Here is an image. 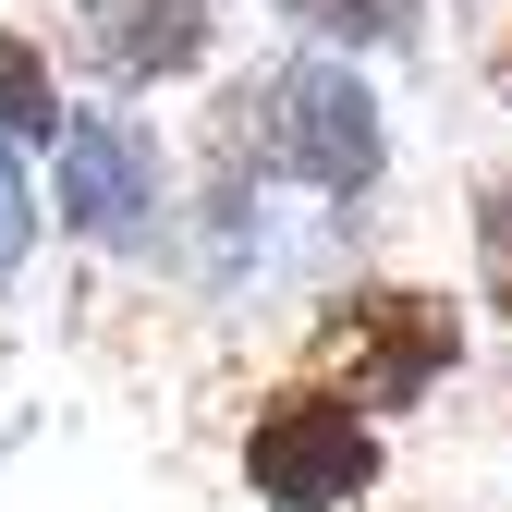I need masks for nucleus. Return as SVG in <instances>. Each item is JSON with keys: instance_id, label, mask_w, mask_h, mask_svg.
Wrapping results in <instances>:
<instances>
[{"instance_id": "1", "label": "nucleus", "mask_w": 512, "mask_h": 512, "mask_svg": "<svg viewBox=\"0 0 512 512\" xmlns=\"http://www.w3.org/2000/svg\"><path fill=\"white\" fill-rule=\"evenodd\" d=\"M232 159L269 171V183H305V196H366L391 171V122H378L354 61H269V74L232 86Z\"/></svg>"}, {"instance_id": "2", "label": "nucleus", "mask_w": 512, "mask_h": 512, "mask_svg": "<svg viewBox=\"0 0 512 512\" xmlns=\"http://www.w3.org/2000/svg\"><path fill=\"white\" fill-rule=\"evenodd\" d=\"M244 488L269 512H354L378 488V415L330 378H293L244 415Z\"/></svg>"}, {"instance_id": "3", "label": "nucleus", "mask_w": 512, "mask_h": 512, "mask_svg": "<svg viewBox=\"0 0 512 512\" xmlns=\"http://www.w3.org/2000/svg\"><path fill=\"white\" fill-rule=\"evenodd\" d=\"M317 342L354 366V403L366 415H403V403H427L439 378L464 366V317H452V293L366 281V293H342L330 317H317Z\"/></svg>"}, {"instance_id": "4", "label": "nucleus", "mask_w": 512, "mask_h": 512, "mask_svg": "<svg viewBox=\"0 0 512 512\" xmlns=\"http://www.w3.org/2000/svg\"><path fill=\"white\" fill-rule=\"evenodd\" d=\"M49 208H61V232H86V244H135L159 220V135L135 110H74V122H61Z\"/></svg>"}, {"instance_id": "5", "label": "nucleus", "mask_w": 512, "mask_h": 512, "mask_svg": "<svg viewBox=\"0 0 512 512\" xmlns=\"http://www.w3.org/2000/svg\"><path fill=\"white\" fill-rule=\"evenodd\" d=\"M86 37L110 74H196L208 61V0H86Z\"/></svg>"}, {"instance_id": "6", "label": "nucleus", "mask_w": 512, "mask_h": 512, "mask_svg": "<svg viewBox=\"0 0 512 512\" xmlns=\"http://www.w3.org/2000/svg\"><path fill=\"white\" fill-rule=\"evenodd\" d=\"M61 122H74L61 110V74L0 25V147H61Z\"/></svg>"}, {"instance_id": "7", "label": "nucleus", "mask_w": 512, "mask_h": 512, "mask_svg": "<svg viewBox=\"0 0 512 512\" xmlns=\"http://www.w3.org/2000/svg\"><path fill=\"white\" fill-rule=\"evenodd\" d=\"M269 13H293L305 37H354V49H391L415 25V0H269Z\"/></svg>"}, {"instance_id": "8", "label": "nucleus", "mask_w": 512, "mask_h": 512, "mask_svg": "<svg viewBox=\"0 0 512 512\" xmlns=\"http://www.w3.org/2000/svg\"><path fill=\"white\" fill-rule=\"evenodd\" d=\"M37 208H49V196H37V183H25V159H13V147H0V281H13V269H25V256H37Z\"/></svg>"}, {"instance_id": "9", "label": "nucleus", "mask_w": 512, "mask_h": 512, "mask_svg": "<svg viewBox=\"0 0 512 512\" xmlns=\"http://www.w3.org/2000/svg\"><path fill=\"white\" fill-rule=\"evenodd\" d=\"M476 269H488V305L512 317V183H488V208H476Z\"/></svg>"}]
</instances>
